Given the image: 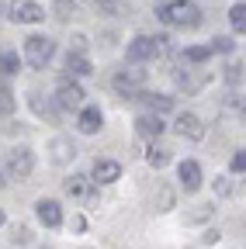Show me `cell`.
<instances>
[{"label":"cell","mask_w":246,"mask_h":249,"mask_svg":"<svg viewBox=\"0 0 246 249\" xmlns=\"http://www.w3.org/2000/svg\"><path fill=\"white\" fill-rule=\"evenodd\" d=\"M156 18L167 28H198L201 24V7L194 0H167L156 7Z\"/></svg>","instance_id":"6da1fadb"},{"label":"cell","mask_w":246,"mask_h":249,"mask_svg":"<svg viewBox=\"0 0 246 249\" xmlns=\"http://www.w3.org/2000/svg\"><path fill=\"white\" fill-rule=\"evenodd\" d=\"M56 55V42L49 35H32V38H24V59L32 62L35 70H45L49 62Z\"/></svg>","instance_id":"7a4b0ae2"},{"label":"cell","mask_w":246,"mask_h":249,"mask_svg":"<svg viewBox=\"0 0 246 249\" xmlns=\"http://www.w3.org/2000/svg\"><path fill=\"white\" fill-rule=\"evenodd\" d=\"M11 21L14 24H38V21H45V7L38 0H11Z\"/></svg>","instance_id":"3957f363"},{"label":"cell","mask_w":246,"mask_h":249,"mask_svg":"<svg viewBox=\"0 0 246 249\" xmlns=\"http://www.w3.org/2000/svg\"><path fill=\"white\" fill-rule=\"evenodd\" d=\"M142 83H146V70H118L111 76V87L121 93V97H135L142 90Z\"/></svg>","instance_id":"277c9868"},{"label":"cell","mask_w":246,"mask_h":249,"mask_svg":"<svg viewBox=\"0 0 246 249\" xmlns=\"http://www.w3.org/2000/svg\"><path fill=\"white\" fill-rule=\"evenodd\" d=\"M7 170H11V177H18V180H28V177H32V170H35V152L28 149V145L11 149V156H7Z\"/></svg>","instance_id":"5b68a950"},{"label":"cell","mask_w":246,"mask_h":249,"mask_svg":"<svg viewBox=\"0 0 246 249\" xmlns=\"http://www.w3.org/2000/svg\"><path fill=\"white\" fill-rule=\"evenodd\" d=\"M83 87L80 83H73V80H63L56 87V104L63 107V111H73V107H83Z\"/></svg>","instance_id":"8992f818"},{"label":"cell","mask_w":246,"mask_h":249,"mask_svg":"<svg viewBox=\"0 0 246 249\" xmlns=\"http://www.w3.org/2000/svg\"><path fill=\"white\" fill-rule=\"evenodd\" d=\"M152 55H156V45H152L149 35H135V38L129 42V49H125V59L132 62V66H139V62H146V59H152Z\"/></svg>","instance_id":"52a82bcc"},{"label":"cell","mask_w":246,"mask_h":249,"mask_svg":"<svg viewBox=\"0 0 246 249\" xmlns=\"http://www.w3.org/2000/svg\"><path fill=\"white\" fill-rule=\"evenodd\" d=\"M35 214H38V222L45 229H59V225H63V208H59V201H52V197H42L35 204Z\"/></svg>","instance_id":"ba28073f"},{"label":"cell","mask_w":246,"mask_h":249,"mask_svg":"<svg viewBox=\"0 0 246 249\" xmlns=\"http://www.w3.org/2000/svg\"><path fill=\"white\" fill-rule=\"evenodd\" d=\"M177 177H180L184 194H194V191H201V166H198L194 160H184V163H180V170H177Z\"/></svg>","instance_id":"9c48e42d"},{"label":"cell","mask_w":246,"mask_h":249,"mask_svg":"<svg viewBox=\"0 0 246 249\" xmlns=\"http://www.w3.org/2000/svg\"><path fill=\"white\" fill-rule=\"evenodd\" d=\"M177 135L180 139H191V142H201L205 139V124L198 114H180L177 118Z\"/></svg>","instance_id":"30bf717a"},{"label":"cell","mask_w":246,"mask_h":249,"mask_svg":"<svg viewBox=\"0 0 246 249\" xmlns=\"http://www.w3.org/2000/svg\"><path fill=\"white\" fill-rule=\"evenodd\" d=\"M101 124H104L101 107H83V111H80V118H76V128H80L83 135H94V132H101Z\"/></svg>","instance_id":"8fae6325"},{"label":"cell","mask_w":246,"mask_h":249,"mask_svg":"<svg viewBox=\"0 0 246 249\" xmlns=\"http://www.w3.org/2000/svg\"><path fill=\"white\" fill-rule=\"evenodd\" d=\"M90 177H94V183H114L121 177V166L114 160H97L94 170H90Z\"/></svg>","instance_id":"7c38bea8"},{"label":"cell","mask_w":246,"mask_h":249,"mask_svg":"<svg viewBox=\"0 0 246 249\" xmlns=\"http://www.w3.org/2000/svg\"><path fill=\"white\" fill-rule=\"evenodd\" d=\"M135 97H139L152 114H163V111H170V107H173V97H167V93H146V90H139Z\"/></svg>","instance_id":"4fadbf2b"},{"label":"cell","mask_w":246,"mask_h":249,"mask_svg":"<svg viewBox=\"0 0 246 249\" xmlns=\"http://www.w3.org/2000/svg\"><path fill=\"white\" fill-rule=\"evenodd\" d=\"M52 160L59 163V166H63V163H70L73 160V156H76V149H73V142L70 139H63V135H59V139H52Z\"/></svg>","instance_id":"5bb4252c"},{"label":"cell","mask_w":246,"mask_h":249,"mask_svg":"<svg viewBox=\"0 0 246 249\" xmlns=\"http://www.w3.org/2000/svg\"><path fill=\"white\" fill-rule=\"evenodd\" d=\"M66 73H70V76H90L94 70H90V59H87L83 52H70V55H66Z\"/></svg>","instance_id":"9a60e30c"},{"label":"cell","mask_w":246,"mask_h":249,"mask_svg":"<svg viewBox=\"0 0 246 249\" xmlns=\"http://www.w3.org/2000/svg\"><path fill=\"white\" fill-rule=\"evenodd\" d=\"M135 128H139V135H160L163 132V118L160 114H139Z\"/></svg>","instance_id":"2e32d148"},{"label":"cell","mask_w":246,"mask_h":249,"mask_svg":"<svg viewBox=\"0 0 246 249\" xmlns=\"http://www.w3.org/2000/svg\"><path fill=\"white\" fill-rule=\"evenodd\" d=\"M211 59V49L208 45H188L184 49V62H194V66H201V62Z\"/></svg>","instance_id":"e0dca14e"},{"label":"cell","mask_w":246,"mask_h":249,"mask_svg":"<svg viewBox=\"0 0 246 249\" xmlns=\"http://www.w3.org/2000/svg\"><path fill=\"white\" fill-rule=\"evenodd\" d=\"M21 70V55L18 52H0V73L4 76H14Z\"/></svg>","instance_id":"ac0fdd59"},{"label":"cell","mask_w":246,"mask_h":249,"mask_svg":"<svg viewBox=\"0 0 246 249\" xmlns=\"http://www.w3.org/2000/svg\"><path fill=\"white\" fill-rule=\"evenodd\" d=\"M229 24L239 31V35L246 31V4H243V0H239V4H232V11H229Z\"/></svg>","instance_id":"d6986e66"},{"label":"cell","mask_w":246,"mask_h":249,"mask_svg":"<svg viewBox=\"0 0 246 249\" xmlns=\"http://www.w3.org/2000/svg\"><path fill=\"white\" fill-rule=\"evenodd\" d=\"M66 194H70V197H83V194H87V177L73 173V177L66 180Z\"/></svg>","instance_id":"ffe728a7"},{"label":"cell","mask_w":246,"mask_h":249,"mask_svg":"<svg viewBox=\"0 0 246 249\" xmlns=\"http://www.w3.org/2000/svg\"><path fill=\"white\" fill-rule=\"evenodd\" d=\"M18 107V97H14V90L11 87H0V114H11Z\"/></svg>","instance_id":"44dd1931"},{"label":"cell","mask_w":246,"mask_h":249,"mask_svg":"<svg viewBox=\"0 0 246 249\" xmlns=\"http://www.w3.org/2000/svg\"><path fill=\"white\" fill-rule=\"evenodd\" d=\"M146 163L160 170V166H167V163H170V152H167V149H149V152H146Z\"/></svg>","instance_id":"7402d4cb"},{"label":"cell","mask_w":246,"mask_h":249,"mask_svg":"<svg viewBox=\"0 0 246 249\" xmlns=\"http://www.w3.org/2000/svg\"><path fill=\"white\" fill-rule=\"evenodd\" d=\"M229 170H232V173H239V177H243V170H246V152H243V149H239V152H236V156H232V163H229Z\"/></svg>","instance_id":"603a6c76"},{"label":"cell","mask_w":246,"mask_h":249,"mask_svg":"<svg viewBox=\"0 0 246 249\" xmlns=\"http://www.w3.org/2000/svg\"><path fill=\"white\" fill-rule=\"evenodd\" d=\"M208 49H211V52H232V42H229V38H215Z\"/></svg>","instance_id":"cb8c5ba5"},{"label":"cell","mask_w":246,"mask_h":249,"mask_svg":"<svg viewBox=\"0 0 246 249\" xmlns=\"http://www.w3.org/2000/svg\"><path fill=\"white\" fill-rule=\"evenodd\" d=\"M0 187H4V173H0Z\"/></svg>","instance_id":"d4e9b609"},{"label":"cell","mask_w":246,"mask_h":249,"mask_svg":"<svg viewBox=\"0 0 246 249\" xmlns=\"http://www.w3.org/2000/svg\"><path fill=\"white\" fill-rule=\"evenodd\" d=\"M0 222H4V211H0Z\"/></svg>","instance_id":"484cf974"}]
</instances>
